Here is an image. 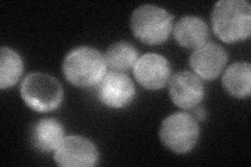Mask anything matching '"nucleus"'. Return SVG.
I'll return each mask as SVG.
<instances>
[{"instance_id": "nucleus-1", "label": "nucleus", "mask_w": 251, "mask_h": 167, "mask_svg": "<svg viewBox=\"0 0 251 167\" xmlns=\"http://www.w3.org/2000/svg\"><path fill=\"white\" fill-rule=\"evenodd\" d=\"M211 25L221 41L232 44L250 37L251 5L246 0H221L211 11Z\"/></svg>"}, {"instance_id": "nucleus-2", "label": "nucleus", "mask_w": 251, "mask_h": 167, "mask_svg": "<svg viewBox=\"0 0 251 167\" xmlns=\"http://www.w3.org/2000/svg\"><path fill=\"white\" fill-rule=\"evenodd\" d=\"M105 57L98 49L81 46L69 51L63 61L66 81L78 88L98 86L107 73Z\"/></svg>"}, {"instance_id": "nucleus-3", "label": "nucleus", "mask_w": 251, "mask_h": 167, "mask_svg": "<svg viewBox=\"0 0 251 167\" xmlns=\"http://www.w3.org/2000/svg\"><path fill=\"white\" fill-rule=\"evenodd\" d=\"M175 16L162 7L144 4L132 13L130 26L133 35L147 45H160L169 39Z\"/></svg>"}, {"instance_id": "nucleus-4", "label": "nucleus", "mask_w": 251, "mask_h": 167, "mask_svg": "<svg viewBox=\"0 0 251 167\" xmlns=\"http://www.w3.org/2000/svg\"><path fill=\"white\" fill-rule=\"evenodd\" d=\"M20 94L26 106L39 113H49L57 110L64 96L58 79L41 72L30 73L23 79Z\"/></svg>"}, {"instance_id": "nucleus-5", "label": "nucleus", "mask_w": 251, "mask_h": 167, "mask_svg": "<svg viewBox=\"0 0 251 167\" xmlns=\"http://www.w3.org/2000/svg\"><path fill=\"white\" fill-rule=\"evenodd\" d=\"M200 136L198 121L192 114L178 112L163 119L159 137L162 144L176 154H186L196 146Z\"/></svg>"}, {"instance_id": "nucleus-6", "label": "nucleus", "mask_w": 251, "mask_h": 167, "mask_svg": "<svg viewBox=\"0 0 251 167\" xmlns=\"http://www.w3.org/2000/svg\"><path fill=\"white\" fill-rule=\"evenodd\" d=\"M53 159L62 167H93L98 164L99 152L91 140L82 136H68L54 150Z\"/></svg>"}, {"instance_id": "nucleus-7", "label": "nucleus", "mask_w": 251, "mask_h": 167, "mask_svg": "<svg viewBox=\"0 0 251 167\" xmlns=\"http://www.w3.org/2000/svg\"><path fill=\"white\" fill-rule=\"evenodd\" d=\"M97 87L100 102L112 109L129 106L136 95L132 79L124 72L109 71Z\"/></svg>"}, {"instance_id": "nucleus-8", "label": "nucleus", "mask_w": 251, "mask_h": 167, "mask_svg": "<svg viewBox=\"0 0 251 167\" xmlns=\"http://www.w3.org/2000/svg\"><path fill=\"white\" fill-rule=\"evenodd\" d=\"M137 83L145 89H162L171 78V66L167 58L158 53H146L133 67Z\"/></svg>"}, {"instance_id": "nucleus-9", "label": "nucleus", "mask_w": 251, "mask_h": 167, "mask_svg": "<svg viewBox=\"0 0 251 167\" xmlns=\"http://www.w3.org/2000/svg\"><path fill=\"white\" fill-rule=\"evenodd\" d=\"M169 94L175 106L183 110H192L204 97V85L198 75L181 70L170 78Z\"/></svg>"}, {"instance_id": "nucleus-10", "label": "nucleus", "mask_w": 251, "mask_h": 167, "mask_svg": "<svg viewBox=\"0 0 251 167\" xmlns=\"http://www.w3.org/2000/svg\"><path fill=\"white\" fill-rule=\"evenodd\" d=\"M228 61V54L221 45L206 43L195 49L190 59V65L196 75L205 81H214Z\"/></svg>"}, {"instance_id": "nucleus-11", "label": "nucleus", "mask_w": 251, "mask_h": 167, "mask_svg": "<svg viewBox=\"0 0 251 167\" xmlns=\"http://www.w3.org/2000/svg\"><path fill=\"white\" fill-rule=\"evenodd\" d=\"M176 42L184 48L197 49L208 41V26L197 16H184L173 28Z\"/></svg>"}, {"instance_id": "nucleus-12", "label": "nucleus", "mask_w": 251, "mask_h": 167, "mask_svg": "<svg viewBox=\"0 0 251 167\" xmlns=\"http://www.w3.org/2000/svg\"><path fill=\"white\" fill-rule=\"evenodd\" d=\"M64 138V128L57 119H40L31 128V143L36 149L45 154L54 152Z\"/></svg>"}, {"instance_id": "nucleus-13", "label": "nucleus", "mask_w": 251, "mask_h": 167, "mask_svg": "<svg viewBox=\"0 0 251 167\" xmlns=\"http://www.w3.org/2000/svg\"><path fill=\"white\" fill-rule=\"evenodd\" d=\"M224 90L235 98H246L251 93V65L238 62L226 69L222 76Z\"/></svg>"}, {"instance_id": "nucleus-14", "label": "nucleus", "mask_w": 251, "mask_h": 167, "mask_svg": "<svg viewBox=\"0 0 251 167\" xmlns=\"http://www.w3.org/2000/svg\"><path fill=\"white\" fill-rule=\"evenodd\" d=\"M105 61L110 71L126 72L134 67L138 58L137 49L129 42H116L105 53Z\"/></svg>"}, {"instance_id": "nucleus-15", "label": "nucleus", "mask_w": 251, "mask_h": 167, "mask_svg": "<svg viewBox=\"0 0 251 167\" xmlns=\"http://www.w3.org/2000/svg\"><path fill=\"white\" fill-rule=\"evenodd\" d=\"M23 73V61L20 54L9 47L0 51V88L14 87Z\"/></svg>"}, {"instance_id": "nucleus-16", "label": "nucleus", "mask_w": 251, "mask_h": 167, "mask_svg": "<svg viewBox=\"0 0 251 167\" xmlns=\"http://www.w3.org/2000/svg\"><path fill=\"white\" fill-rule=\"evenodd\" d=\"M192 110H193L192 116L196 119V120L198 121V120H204V119H205V117H206V111H205V109L197 106V107L192 109Z\"/></svg>"}]
</instances>
